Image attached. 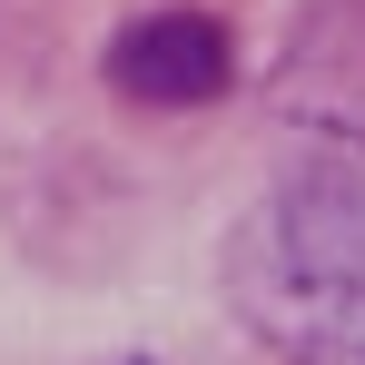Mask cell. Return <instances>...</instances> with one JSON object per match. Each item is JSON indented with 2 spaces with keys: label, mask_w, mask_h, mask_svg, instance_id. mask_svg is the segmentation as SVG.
Returning a JSON list of instances; mask_svg holds the SVG:
<instances>
[{
  "label": "cell",
  "mask_w": 365,
  "mask_h": 365,
  "mask_svg": "<svg viewBox=\"0 0 365 365\" xmlns=\"http://www.w3.org/2000/svg\"><path fill=\"white\" fill-rule=\"evenodd\" d=\"M247 316L316 365H365V148H306L237 237Z\"/></svg>",
  "instance_id": "1"
},
{
  "label": "cell",
  "mask_w": 365,
  "mask_h": 365,
  "mask_svg": "<svg viewBox=\"0 0 365 365\" xmlns=\"http://www.w3.org/2000/svg\"><path fill=\"white\" fill-rule=\"evenodd\" d=\"M227 69H237L227 20H207V10H148L109 40V89L138 109H207L227 89Z\"/></svg>",
  "instance_id": "2"
}]
</instances>
